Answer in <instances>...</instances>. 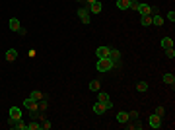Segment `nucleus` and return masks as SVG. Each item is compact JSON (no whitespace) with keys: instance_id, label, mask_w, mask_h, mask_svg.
Listing matches in <instances>:
<instances>
[{"instance_id":"obj_34","label":"nucleus","mask_w":175,"mask_h":130,"mask_svg":"<svg viewBox=\"0 0 175 130\" xmlns=\"http://www.w3.org/2000/svg\"><path fill=\"white\" fill-rule=\"evenodd\" d=\"M84 2H88V4H93V2H97V0H84Z\"/></svg>"},{"instance_id":"obj_23","label":"nucleus","mask_w":175,"mask_h":130,"mask_svg":"<svg viewBox=\"0 0 175 130\" xmlns=\"http://www.w3.org/2000/svg\"><path fill=\"white\" fill-rule=\"evenodd\" d=\"M165 56H167V58H175V49L173 47H167L165 49Z\"/></svg>"},{"instance_id":"obj_7","label":"nucleus","mask_w":175,"mask_h":130,"mask_svg":"<svg viewBox=\"0 0 175 130\" xmlns=\"http://www.w3.org/2000/svg\"><path fill=\"white\" fill-rule=\"evenodd\" d=\"M78 18L82 24H90V12H88V8H78Z\"/></svg>"},{"instance_id":"obj_30","label":"nucleus","mask_w":175,"mask_h":130,"mask_svg":"<svg viewBox=\"0 0 175 130\" xmlns=\"http://www.w3.org/2000/svg\"><path fill=\"white\" fill-rule=\"evenodd\" d=\"M164 113H165V109H164V107H156V115H159V117H164Z\"/></svg>"},{"instance_id":"obj_32","label":"nucleus","mask_w":175,"mask_h":130,"mask_svg":"<svg viewBox=\"0 0 175 130\" xmlns=\"http://www.w3.org/2000/svg\"><path fill=\"white\" fill-rule=\"evenodd\" d=\"M41 128H45V130H49V128H51V122H49V120H45V122H41Z\"/></svg>"},{"instance_id":"obj_26","label":"nucleus","mask_w":175,"mask_h":130,"mask_svg":"<svg viewBox=\"0 0 175 130\" xmlns=\"http://www.w3.org/2000/svg\"><path fill=\"white\" fill-rule=\"evenodd\" d=\"M39 128H41L39 122H29L27 124V130H39Z\"/></svg>"},{"instance_id":"obj_27","label":"nucleus","mask_w":175,"mask_h":130,"mask_svg":"<svg viewBox=\"0 0 175 130\" xmlns=\"http://www.w3.org/2000/svg\"><path fill=\"white\" fill-rule=\"evenodd\" d=\"M138 117H140V113H138V111H130L128 113V119H132V120H138Z\"/></svg>"},{"instance_id":"obj_3","label":"nucleus","mask_w":175,"mask_h":130,"mask_svg":"<svg viewBox=\"0 0 175 130\" xmlns=\"http://www.w3.org/2000/svg\"><path fill=\"white\" fill-rule=\"evenodd\" d=\"M8 124H10V128H16V130H27V124H24V122H21V119H12V117H10Z\"/></svg>"},{"instance_id":"obj_33","label":"nucleus","mask_w":175,"mask_h":130,"mask_svg":"<svg viewBox=\"0 0 175 130\" xmlns=\"http://www.w3.org/2000/svg\"><path fill=\"white\" fill-rule=\"evenodd\" d=\"M25 33H27V29H25V27H20V29H18V35H21V37H24Z\"/></svg>"},{"instance_id":"obj_31","label":"nucleus","mask_w":175,"mask_h":130,"mask_svg":"<svg viewBox=\"0 0 175 130\" xmlns=\"http://www.w3.org/2000/svg\"><path fill=\"white\" fill-rule=\"evenodd\" d=\"M130 10H138V0H132V2H130Z\"/></svg>"},{"instance_id":"obj_21","label":"nucleus","mask_w":175,"mask_h":130,"mask_svg":"<svg viewBox=\"0 0 175 130\" xmlns=\"http://www.w3.org/2000/svg\"><path fill=\"white\" fill-rule=\"evenodd\" d=\"M99 89H101V85H99V82H97V80L90 82V91H99Z\"/></svg>"},{"instance_id":"obj_15","label":"nucleus","mask_w":175,"mask_h":130,"mask_svg":"<svg viewBox=\"0 0 175 130\" xmlns=\"http://www.w3.org/2000/svg\"><path fill=\"white\" fill-rule=\"evenodd\" d=\"M10 117H12V119H21V109H18L16 105L10 107Z\"/></svg>"},{"instance_id":"obj_2","label":"nucleus","mask_w":175,"mask_h":130,"mask_svg":"<svg viewBox=\"0 0 175 130\" xmlns=\"http://www.w3.org/2000/svg\"><path fill=\"white\" fill-rule=\"evenodd\" d=\"M97 101H99V103H103L107 109H113V101L109 99V95H107L105 91H97Z\"/></svg>"},{"instance_id":"obj_18","label":"nucleus","mask_w":175,"mask_h":130,"mask_svg":"<svg viewBox=\"0 0 175 130\" xmlns=\"http://www.w3.org/2000/svg\"><path fill=\"white\" fill-rule=\"evenodd\" d=\"M8 25H10V29H12V31H18V29H20V27H21V25H20V21H18L16 18H12Z\"/></svg>"},{"instance_id":"obj_6","label":"nucleus","mask_w":175,"mask_h":130,"mask_svg":"<svg viewBox=\"0 0 175 130\" xmlns=\"http://www.w3.org/2000/svg\"><path fill=\"white\" fill-rule=\"evenodd\" d=\"M148 122H150V126L154 128V130H156V128H162V117H159V115H156V113H154V115H150Z\"/></svg>"},{"instance_id":"obj_29","label":"nucleus","mask_w":175,"mask_h":130,"mask_svg":"<svg viewBox=\"0 0 175 130\" xmlns=\"http://www.w3.org/2000/svg\"><path fill=\"white\" fill-rule=\"evenodd\" d=\"M45 109H47V101L41 99V101H39V111H45Z\"/></svg>"},{"instance_id":"obj_13","label":"nucleus","mask_w":175,"mask_h":130,"mask_svg":"<svg viewBox=\"0 0 175 130\" xmlns=\"http://www.w3.org/2000/svg\"><path fill=\"white\" fill-rule=\"evenodd\" d=\"M105 111H107V107H105L103 103H99V101H97L96 105H93V113H96V115H103Z\"/></svg>"},{"instance_id":"obj_19","label":"nucleus","mask_w":175,"mask_h":130,"mask_svg":"<svg viewBox=\"0 0 175 130\" xmlns=\"http://www.w3.org/2000/svg\"><path fill=\"white\" fill-rule=\"evenodd\" d=\"M140 24H142L144 27L152 25V16H142V18H140Z\"/></svg>"},{"instance_id":"obj_4","label":"nucleus","mask_w":175,"mask_h":130,"mask_svg":"<svg viewBox=\"0 0 175 130\" xmlns=\"http://www.w3.org/2000/svg\"><path fill=\"white\" fill-rule=\"evenodd\" d=\"M111 62H115V64H119L121 62V58H123V54H121V50H117V49H109V56H107Z\"/></svg>"},{"instance_id":"obj_8","label":"nucleus","mask_w":175,"mask_h":130,"mask_svg":"<svg viewBox=\"0 0 175 130\" xmlns=\"http://www.w3.org/2000/svg\"><path fill=\"white\" fill-rule=\"evenodd\" d=\"M140 16H152V6L150 4H138V10H136Z\"/></svg>"},{"instance_id":"obj_5","label":"nucleus","mask_w":175,"mask_h":130,"mask_svg":"<svg viewBox=\"0 0 175 130\" xmlns=\"http://www.w3.org/2000/svg\"><path fill=\"white\" fill-rule=\"evenodd\" d=\"M24 107L35 113V111H39V101H35V99H31V97H27V99L24 101Z\"/></svg>"},{"instance_id":"obj_14","label":"nucleus","mask_w":175,"mask_h":130,"mask_svg":"<svg viewBox=\"0 0 175 130\" xmlns=\"http://www.w3.org/2000/svg\"><path fill=\"white\" fill-rule=\"evenodd\" d=\"M117 8L119 10H128L130 8V0H117Z\"/></svg>"},{"instance_id":"obj_17","label":"nucleus","mask_w":175,"mask_h":130,"mask_svg":"<svg viewBox=\"0 0 175 130\" xmlns=\"http://www.w3.org/2000/svg\"><path fill=\"white\" fill-rule=\"evenodd\" d=\"M152 24H154V25H164V18L162 16H158V14H154V16H152Z\"/></svg>"},{"instance_id":"obj_12","label":"nucleus","mask_w":175,"mask_h":130,"mask_svg":"<svg viewBox=\"0 0 175 130\" xmlns=\"http://www.w3.org/2000/svg\"><path fill=\"white\" fill-rule=\"evenodd\" d=\"M117 120L121 122V124H127V122L130 120L128 119V113H125V111H121V113H117Z\"/></svg>"},{"instance_id":"obj_10","label":"nucleus","mask_w":175,"mask_h":130,"mask_svg":"<svg viewBox=\"0 0 175 130\" xmlns=\"http://www.w3.org/2000/svg\"><path fill=\"white\" fill-rule=\"evenodd\" d=\"M96 56L97 58H107L109 56V47H97L96 49Z\"/></svg>"},{"instance_id":"obj_16","label":"nucleus","mask_w":175,"mask_h":130,"mask_svg":"<svg viewBox=\"0 0 175 130\" xmlns=\"http://www.w3.org/2000/svg\"><path fill=\"white\" fill-rule=\"evenodd\" d=\"M162 80H164V84H171V85H173V84H175V76H173V74H164Z\"/></svg>"},{"instance_id":"obj_35","label":"nucleus","mask_w":175,"mask_h":130,"mask_svg":"<svg viewBox=\"0 0 175 130\" xmlns=\"http://www.w3.org/2000/svg\"><path fill=\"white\" fill-rule=\"evenodd\" d=\"M78 2H84V0H78Z\"/></svg>"},{"instance_id":"obj_11","label":"nucleus","mask_w":175,"mask_h":130,"mask_svg":"<svg viewBox=\"0 0 175 130\" xmlns=\"http://www.w3.org/2000/svg\"><path fill=\"white\" fill-rule=\"evenodd\" d=\"M101 10H103V6H101V2L97 0V2H93V4H90V10H88V12H90V14H99Z\"/></svg>"},{"instance_id":"obj_20","label":"nucleus","mask_w":175,"mask_h":130,"mask_svg":"<svg viewBox=\"0 0 175 130\" xmlns=\"http://www.w3.org/2000/svg\"><path fill=\"white\" fill-rule=\"evenodd\" d=\"M162 47H164V49L173 47V39H171V37H164V39H162Z\"/></svg>"},{"instance_id":"obj_25","label":"nucleus","mask_w":175,"mask_h":130,"mask_svg":"<svg viewBox=\"0 0 175 130\" xmlns=\"http://www.w3.org/2000/svg\"><path fill=\"white\" fill-rule=\"evenodd\" d=\"M127 128H128V130H140L142 124H140V122H132V124H127Z\"/></svg>"},{"instance_id":"obj_24","label":"nucleus","mask_w":175,"mask_h":130,"mask_svg":"<svg viewBox=\"0 0 175 130\" xmlns=\"http://www.w3.org/2000/svg\"><path fill=\"white\" fill-rule=\"evenodd\" d=\"M136 89L138 91H148V84H146V82H138L136 84Z\"/></svg>"},{"instance_id":"obj_1","label":"nucleus","mask_w":175,"mask_h":130,"mask_svg":"<svg viewBox=\"0 0 175 130\" xmlns=\"http://www.w3.org/2000/svg\"><path fill=\"white\" fill-rule=\"evenodd\" d=\"M115 66V62H111L109 58H97V70L99 72H107Z\"/></svg>"},{"instance_id":"obj_9","label":"nucleus","mask_w":175,"mask_h":130,"mask_svg":"<svg viewBox=\"0 0 175 130\" xmlns=\"http://www.w3.org/2000/svg\"><path fill=\"white\" fill-rule=\"evenodd\" d=\"M4 58L8 60V62H14V60L18 58V50H16V49H8V50L4 53Z\"/></svg>"},{"instance_id":"obj_28","label":"nucleus","mask_w":175,"mask_h":130,"mask_svg":"<svg viewBox=\"0 0 175 130\" xmlns=\"http://www.w3.org/2000/svg\"><path fill=\"white\" fill-rule=\"evenodd\" d=\"M167 20H169L171 24L175 21V12H173V10H171V12H167Z\"/></svg>"},{"instance_id":"obj_22","label":"nucleus","mask_w":175,"mask_h":130,"mask_svg":"<svg viewBox=\"0 0 175 130\" xmlns=\"http://www.w3.org/2000/svg\"><path fill=\"white\" fill-rule=\"evenodd\" d=\"M31 99H35V101H41V99H43V93H41L39 89H33V91H31Z\"/></svg>"}]
</instances>
